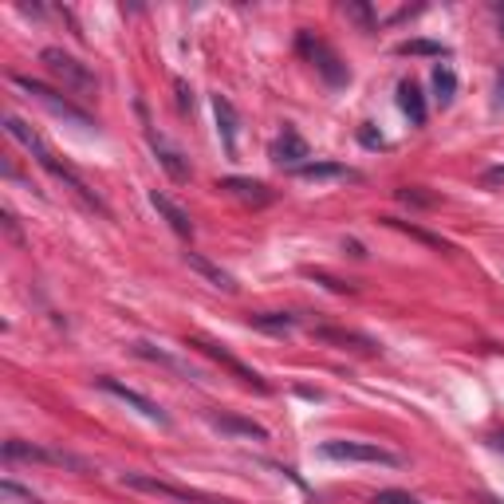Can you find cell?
<instances>
[{"label": "cell", "instance_id": "obj_9", "mask_svg": "<svg viewBox=\"0 0 504 504\" xmlns=\"http://www.w3.org/2000/svg\"><path fill=\"white\" fill-rule=\"evenodd\" d=\"M123 485H126V489H138V493H154V497L177 500V504H213V500H206V497L189 493V489H177V485L158 481V477H146V473H123Z\"/></svg>", "mask_w": 504, "mask_h": 504}, {"label": "cell", "instance_id": "obj_19", "mask_svg": "<svg viewBox=\"0 0 504 504\" xmlns=\"http://www.w3.org/2000/svg\"><path fill=\"white\" fill-rule=\"evenodd\" d=\"M213 426L229 429V434H241V438H252V441H268V429L248 422V418H233V414H213Z\"/></svg>", "mask_w": 504, "mask_h": 504}, {"label": "cell", "instance_id": "obj_10", "mask_svg": "<svg viewBox=\"0 0 504 504\" xmlns=\"http://www.w3.org/2000/svg\"><path fill=\"white\" fill-rule=\"evenodd\" d=\"M272 158L280 162V166H292V170H299V166H307L311 150H307V142L299 138L296 126H284V135L276 138V146H272Z\"/></svg>", "mask_w": 504, "mask_h": 504}, {"label": "cell", "instance_id": "obj_26", "mask_svg": "<svg viewBox=\"0 0 504 504\" xmlns=\"http://www.w3.org/2000/svg\"><path fill=\"white\" fill-rule=\"evenodd\" d=\"M370 504H422L418 497H410V493H402V489H382V493H375V500Z\"/></svg>", "mask_w": 504, "mask_h": 504}, {"label": "cell", "instance_id": "obj_13", "mask_svg": "<svg viewBox=\"0 0 504 504\" xmlns=\"http://www.w3.org/2000/svg\"><path fill=\"white\" fill-rule=\"evenodd\" d=\"M150 206L162 213L166 225H170V229H174L177 237H186V241L194 237V221H189V213H186L182 206H177V201H170L166 194H158V189H154V194H150Z\"/></svg>", "mask_w": 504, "mask_h": 504}, {"label": "cell", "instance_id": "obj_15", "mask_svg": "<svg viewBox=\"0 0 504 504\" xmlns=\"http://www.w3.org/2000/svg\"><path fill=\"white\" fill-rule=\"evenodd\" d=\"M186 264H189L194 272L206 276V280H209L213 287H221V292H229V296L237 292V280H233V276L225 272V268H217V264H213L209 257H201V252H186Z\"/></svg>", "mask_w": 504, "mask_h": 504}, {"label": "cell", "instance_id": "obj_27", "mask_svg": "<svg viewBox=\"0 0 504 504\" xmlns=\"http://www.w3.org/2000/svg\"><path fill=\"white\" fill-rule=\"evenodd\" d=\"M398 201H406V206H434L438 197H429V194H418V189H398Z\"/></svg>", "mask_w": 504, "mask_h": 504}, {"label": "cell", "instance_id": "obj_16", "mask_svg": "<svg viewBox=\"0 0 504 504\" xmlns=\"http://www.w3.org/2000/svg\"><path fill=\"white\" fill-rule=\"evenodd\" d=\"M150 146H154V154H158V162L166 166V174H170L174 182H186V177H189V166L182 162V154H177L170 142L158 138V135H150Z\"/></svg>", "mask_w": 504, "mask_h": 504}, {"label": "cell", "instance_id": "obj_3", "mask_svg": "<svg viewBox=\"0 0 504 504\" xmlns=\"http://www.w3.org/2000/svg\"><path fill=\"white\" fill-rule=\"evenodd\" d=\"M296 47H299V55H304L307 64L331 83V87H343V83L351 79V71H347V64H343L339 55H335V47H331V44H323L319 35L299 32V35H296Z\"/></svg>", "mask_w": 504, "mask_h": 504}, {"label": "cell", "instance_id": "obj_17", "mask_svg": "<svg viewBox=\"0 0 504 504\" xmlns=\"http://www.w3.org/2000/svg\"><path fill=\"white\" fill-rule=\"evenodd\" d=\"M248 328H257L264 335H292L296 316H287V311H264V316H248Z\"/></svg>", "mask_w": 504, "mask_h": 504}, {"label": "cell", "instance_id": "obj_14", "mask_svg": "<svg viewBox=\"0 0 504 504\" xmlns=\"http://www.w3.org/2000/svg\"><path fill=\"white\" fill-rule=\"evenodd\" d=\"M221 189L233 197H241V201H252V206H268L272 201V189L264 182H252V177H225Z\"/></svg>", "mask_w": 504, "mask_h": 504}, {"label": "cell", "instance_id": "obj_22", "mask_svg": "<svg viewBox=\"0 0 504 504\" xmlns=\"http://www.w3.org/2000/svg\"><path fill=\"white\" fill-rule=\"evenodd\" d=\"M434 91L441 106L453 103V95H458V76H453V67H434Z\"/></svg>", "mask_w": 504, "mask_h": 504}, {"label": "cell", "instance_id": "obj_23", "mask_svg": "<svg viewBox=\"0 0 504 504\" xmlns=\"http://www.w3.org/2000/svg\"><path fill=\"white\" fill-rule=\"evenodd\" d=\"M135 351H138L142 358H154V363H162V367H170V370H177V375H186V367H182V363H177V358H174V355H166V351H158V347H154V343H146V339H142V343H135Z\"/></svg>", "mask_w": 504, "mask_h": 504}, {"label": "cell", "instance_id": "obj_29", "mask_svg": "<svg viewBox=\"0 0 504 504\" xmlns=\"http://www.w3.org/2000/svg\"><path fill=\"white\" fill-rule=\"evenodd\" d=\"M489 441H493V449H500V453H504V429H500V434H493Z\"/></svg>", "mask_w": 504, "mask_h": 504}, {"label": "cell", "instance_id": "obj_28", "mask_svg": "<svg viewBox=\"0 0 504 504\" xmlns=\"http://www.w3.org/2000/svg\"><path fill=\"white\" fill-rule=\"evenodd\" d=\"M0 217H5V229H8L12 241H24V237H20V225H16V217H12V209H5Z\"/></svg>", "mask_w": 504, "mask_h": 504}, {"label": "cell", "instance_id": "obj_18", "mask_svg": "<svg viewBox=\"0 0 504 504\" xmlns=\"http://www.w3.org/2000/svg\"><path fill=\"white\" fill-rule=\"evenodd\" d=\"M213 111H217V123H221V138H225V150L237 154V111L225 95H213Z\"/></svg>", "mask_w": 504, "mask_h": 504}, {"label": "cell", "instance_id": "obj_1", "mask_svg": "<svg viewBox=\"0 0 504 504\" xmlns=\"http://www.w3.org/2000/svg\"><path fill=\"white\" fill-rule=\"evenodd\" d=\"M5 126H8V135H12V138H16V142H20V146H24V150H28V154H32V158H35V162H40V166H44V170H47V174H52V177H55V182H64V186H71V194H76V197H83V201H87V206H91L95 213H103V217H106V206H103V201H99V197H95V194H91V189H87V182H83V177H79L76 170H71V166H67V162H59V154H55L52 146H47V142H44L40 135H35V130H32L28 123H24V118H16V115H8V118H5Z\"/></svg>", "mask_w": 504, "mask_h": 504}, {"label": "cell", "instance_id": "obj_8", "mask_svg": "<svg viewBox=\"0 0 504 504\" xmlns=\"http://www.w3.org/2000/svg\"><path fill=\"white\" fill-rule=\"evenodd\" d=\"M95 387H99L103 394H111V398H118V402H126V406H135V410L142 414V418H150V422H158V426H170V414L162 410L158 402H150L146 394H138V390H130L126 382H118V378H95Z\"/></svg>", "mask_w": 504, "mask_h": 504}, {"label": "cell", "instance_id": "obj_5", "mask_svg": "<svg viewBox=\"0 0 504 504\" xmlns=\"http://www.w3.org/2000/svg\"><path fill=\"white\" fill-rule=\"evenodd\" d=\"M319 453L328 461H358V465H398V453L370 446V441H323Z\"/></svg>", "mask_w": 504, "mask_h": 504}, {"label": "cell", "instance_id": "obj_30", "mask_svg": "<svg viewBox=\"0 0 504 504\" xmlns=\"http://www.w3.org/2000/svg\"><path fill=\"white\" fill-rule=\"evenodd\" d=\"M500 103H504V79H500Z\"/></svg>", "mask_w": 504, "mask_h": 504}, {"label": "cell", "instance_id": "obj_25", "mask_svg": "<svg viewBox=\"0 0 504 504\" xmlns=\"http://www.w3.org/2000/svg\"><path fill=\"white\" fill-rule=\"evenodd\" d=\"M0 493H5V500H12V504H40V497L28 493V489H20L16 481H0Z\"/></svg>", "mask_w": 504, "mask_h": 504}, {"label": "cell", "instance_id": "obj_31", "mask_svg": "<svg viewBox=\"0 0 504 504\" xmlns=\"http://www.w3.org/2000/svg\"><path fill=\"white\" fill-rule=\"evenodd\" d=\"M213 504H217V500H213Z\"/></svg>", "mask_w": 504, "mask_h": 504}, {"label": "cell", "instance_id": "obj_24", "mask_svg": "<svg viewBox=\"0 0 504 504\" xmlns=\"http://www.w3.org/2000/svg\"><path fill=\"white\" fill-rule=\"evenodd\" d=\"M398 52L402 55H449V47L446 44H434V40H406Z\"/></svg>", "mask_w": 504, "mask_h": 504}, {"label": "cell", "instance_id": "obj_21", "mask_svg": "<svg viewBox=\"0 0 504 504\" xmlns=\"http://www.w3.org/2000/svg\"><path fill=\"white\" fill-rule=\"evenodd\" d=\"M387 225H394V229H402V233H410L414 241H422V245H429V248H441V252H453V245L449 241H441V237H434V233H426V229H418V225H410V221H398V217H382Z\"/></svg>", "mask_w": 504, "mask_h": 504}, {"label": "cell", "instance_id": "obj_6", "mask_svg": "<svg viewBox=\"0 0 504 504\" xmlns=\"http://www.w3.org/2000/svg\"><path fill=\"white\" fill-rule=\"evenodd\" d=\"M5 458L8 461H35V465H67V469H79V473H91L87 461L71 458V453H59V449H44V446H32V441H5Z\"/></svg>", "mask_w": 504, "mask_h": 504}, {"label": "cell", "instance_id": "obj_2", "mask_svg": "<svg viewBox=\"0 0 504 504\" xmlns=\"http://www.w3.org/2000/svg\"><path fill=\"white\" fill-rule=\"evenodd\" d=\"M40 64L52 71V76L64 83L67 91H79V95H91L95 87H99V76L83 64V59H76V55H67L64 47H44L40 52Z\"/></svg>", "mask_w": 504, "mask_h": 504}, {"label": "cell", "instance_id": "obj_12", "mask_svg": "<svg viewBox=\"0 0 504 504\" xmlns=\"http://www.w3.org/2000/svg\"><path fill=\"white\" fill-rule=\"evenodd\" d=\"M311 335L323 343H335V347H351V351H363V355H378L382 347L375 339H367V335L358 331H343V328H311Z\"/></svg>", "mask_w": 504, "mask_h": 504}, {"label": "cell", "instance_id": "obj_11", "mask_svg": "<svg viewBox=\"0 0 504 504\" xmlns=\"http://www.w3.org/2000/svg\"><path fill=\"white\" fill-rule=\"evenodd\" d=\"M296 177H304V182H358V170L343 162H307L296 170Z\"/></svg>", "mask_w": 504, "mask_h": 504}, {"label": "cell", "instance_id": "obj_7", "mask_svg": "<svg viewBox=\"0 0 504 504\" xmlns=\"http://www.w3.org/2000/svg\"><path fill=\"white\" fill-rule=\"evenodd\" d=\"M189 347H197V351H201V355H209L213 363H221L225 370H233V375L241 378L245 387L260 390V394H268V382H264V378H260V375H257V370H252V367H245V363H241V358H237V355H229V351H225L221 343H213V339H201V335H194V339H189Z\"/></svg>", "mask_w": 504, "mask_h": 504}, {"label": "cell", "instance_id": "obj_4", "mask_svg": "<svg viewBox=\"0 0 504 504\" xmlns=\"http://www.w3.org/2000/svg\"><path fill=\"white\" fill-rule=\"evenodd\" d=\"M12 83L28 95V99H35V103H44L52 115H59V118H67V123H76V126H91V115L83 111V106H76L67 99V95H59L55 87H47V83H40V79H32V76H12Z\"/></svg>", "mask_w": 504, "mask_h": 504}, {"label": "cell", "instance_id": "obj_20", "mask_svg": "<svg viewBox=\"0 0 504 504\" xmlns=\"http://www.w3.org/2000/svg\"><path fill=\"white\" fill-rule=\"evenodd\" d=\"M398 103H402V111L410 115L414 126L426 123V99H422V91H418V83H410V79L402 83V87H398Z\"/></svg>", "mask_w": 504, "mask_h": 504}]
</instances>
